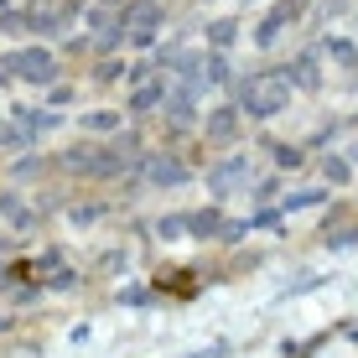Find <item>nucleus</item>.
Instances as JSON below:
<instances>
[{"label":"nucleus","instance_id":"nucleus-1","mask_svg":"<svg viewBox=\"0 0 358 358\" xmlns=\"http://www.w3.org/2000/svg\"><path fill=\"white\" fill-rule=\"evenodd\" d=\"M151 182H162V187H166V182H182V166L162 156V162H151Z\"/></svg>","mask_w":358,"mask_h":358},{"label":"nucleus","instance_id":"nucleus-2","mask_svg":"<svg viewBox=\"0 0 358 358\" xmlns=\"http://www.w3.org/2000/svg\"><path fill=\"white\" fill-rule=\"evenodd\" d=\"M0 208H6V213H10V218H16V224H27V218H31V213H27V208H21V203H16V197H0Z\"/></svg>","mask_w":358,"mask_h":358},{"label":"nucleus","instance_id":"nucleus-3","mask_svg":"<svg viewBox=\"0 0 358 358\" xmlns=\"http://www.w3.org/2000/svg\"><path fill=\"white\" fill-rule=\"evenodd\" d=\"M182 229H187V218H162V234H166V239H182Z\"/></svg>","mask_w":358,"mask_h":358},{"label":"nucleus","instance_id":"nucleus-4","mask_svg":"<svg viewBox=\"0 0 358 358\" xmlns=\"http://www.w3.org/2000/svg\"><path fill=\"white\" fill-rule=\"evenodd\" d=\"M0 141H16V135H10V130H0Z\"/></svg>","mask_w":358,"mask_h":358}]
</instances>
